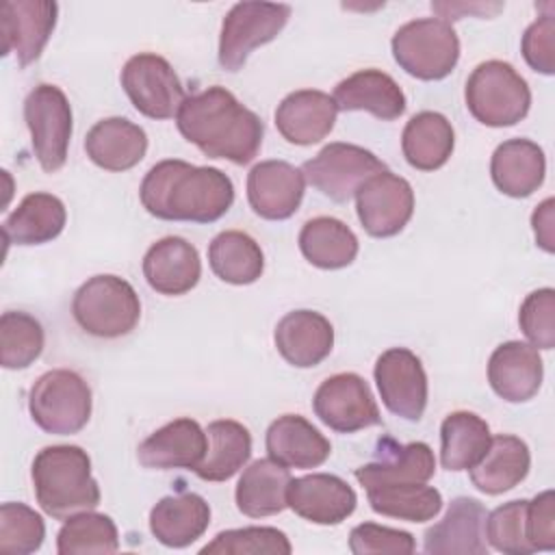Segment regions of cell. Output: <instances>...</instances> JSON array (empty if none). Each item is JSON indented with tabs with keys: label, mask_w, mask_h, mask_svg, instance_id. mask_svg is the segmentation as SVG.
Listing matches in <instances>:
<instances>
[{
	"label": "cell",
	"mask_w": 555,
	"mask_h": 555,
	"mask_svg": "<svg viewBox=\"0 0 555 555\" xmlns=\"http://www.w3.org/2000/svg\"><path fill=\"white\" fill-rule=\"evenodd\" d=\"M85 152L100 169L126 171L143 160L147 134L139 124L126 117H106L87 132Z\"/></svg>",
	"instance_id": "26"
},
{
	"label": "cell",
	"mask_w": 555,
	"mask_h": 555,
	"mask_svg": "<svg viewBox=\"0 0 555 555\" xmlns=\"http://www.w3.org/2000/svg\"><path fill=\"white\" fill-rule=\"evenodd\" d=\"M375 514L408 522H425L442 509V494L427 483H379L366 488Z\"/></svg>",
	"instance_id": "38"
},
{
	"label": "cell",
	"mask_w": 555,
	"mask_h": 555,
	"mask_svg": "<svg viewBox=\"0 0 555 555\" xmlns=\"http://www.w3.org/2000/svg\"><path fill=\"white\" fill-rule=\"evenodd\" d=\"M67 221L65 204L52 193H28L4 219L2 234L13 245H43L54 241Z\"/></svg>",
	"instance_id": "32"
},
{
	"label": "cell",
	"mask_w": 555,
	"mask_h": 555,
	"mask_svg": "<svg viewBox=\"0 0 555 555\" xmlns=\"http://www.w3.org/2000/svg\"><path fill=\"white\" fill-rule=\"evenodd\" d=\"M267 453L286 468H317L330 453V440L304 416L282 414L267 429Z\"/></svg>",
	"instance_id": "27"
},
{
	"label": "cell",
	"mask_w": 555,
	"mask_h": 555,
	"mask_svg": "<svg viewBox=\"0 0 555 555\" xmlns=\"http://www.w3.org/2000/svg\"><path fill=\"white\" fill-rule=\"evenodd\" d=\"M33 488L39 507L65 520L100 505V486L91 475V457L76 444L43 447L33 460Z\"/></svg>",
	"instance_id": "3"
},
{
	"label": "cell",
	"mask_w": 555,
	"mask_h": 555,
	"mask_svg": "<svg viewBox=\"0 0 555 555\" xmlns=\"http://www.w3.org/2000/svg\"><path fill=\"white\" fill-rule=\"evenodd\" d=\"M46 538L43 518L24 503H2L0 507V551L28 555L41 548Z\"/></svg>",
	"instance_id": "42"
},
{
	"label": "cell",
	"mask_w": 555,
	"mask_h": 555,
	"mask_svg": "<svg viewBox=\"0 0 555 555\" xmlns=\"http://www.w3.org/2000/svg\"><path fill=\"white\" fill-rule=\"evenodd\" d=\"M59 4L50 0H7L0 7L2 54H13L20 67L35 63L56 26Z\"/></svg>",
	"instance_id": "15"
},
{
	"label": "cell",
	"mask_w": 555,
	"mask_h": 555,
	"mask_svg": "<svg viewBox=\"0 0 555 555\" xmlns=\"http://www.w3.org/2000/svg\"><path fill=\"white\" fill-rule=\"evenodd\" d=\"M91 388L69 369L37 377L28 392V412L39 429L54 436L78 434L91 418Z\"/></svg>",
	"instance_id": "7"
},
{
	"label": "cell",
	"mask_w": 555,
	"mask_h": 555,
	"mask_svg": "<svg viewBox=\"0 0 555 555\" xmlns=\"http://www.w3.org/2000/svg\"><path fill=\"white\" fill-rule=\"evenodd\" d=\"M143 278L152 291L178 297L197 286L202 278V260L182 236H165L150 245L143 256Z\"/></svg>",
	"instance_id": "23"
},
{
	"label": "cell",
	"mask_w": 555,
	"mask_h": 555,
	"mask_svg": "<svg viewBox=\"0 0 555 555\" xmlns=\"http://www.w3.org/2000/svg\"><path fill=\"white\" fill-rule=\"evenodd\" d=\"M555 202L553 197H546L542 204L535 206L533 215H531V225H533V234H535V243L538 247H542L546 254L555 251Z\"/></svg>",
	"instance_id": "48"
},
{
	"label": "cell",
	"mask_w": 555,
	"mask_h": 555,
	"mask_svg": "<svg viewBox=\"0 0 555 555\" xmlns=\"http://www.w3.org/2000/svg\"><path fill=\"white\" fill-rule=\"evenodd\" d=\"M208 449L206 429L193 418H176L150 434L137 449V457L145 468L195 470Z\"/></svg>",
	"instance_id": "19"
},
{
	"label": "cell",
	"mask_w": 555,
	"mask_h": 555,
	"mask_svg": "<svg viewBox=\"0 0 555 555\" xmlns=\"http://www.w3.org/2000/svg\"><path fill=\"white\" fill-rule=\"evenodd\" d=\"M455 132L451 121L436 111H421L410 117L401 134V150L410 167L418 171L440 169L453 154Z\"/></svg>",
	"instance_id": "33"
},
{
	"label": "cell",
	"mask_w": 555,
	"mask_h": 555,
	"mask_svg": "<svg viewBox=\"0 0 555 555\" xmlns=\"http://www.w3.org/2000/svg\"><path fill=\"white\" fill-rule=\"evenodd\" d=\"M24 121L41 169L48 173L59 171L67 160L72 139V106L67 95L56 85H37L24 100Z\"/></svg>",
	"instance_id": "9"
},
{
	"label": "cell",
	"mask_w": 555,
	"mask_h": 555,
	"mask_svg": "<svg viewBox=\"0 0 555 555\" xmlns=\"http://www.w3.org/2000/svg\"><path fill=\"white\" fill-rule=\"evenodd\" d=\"M546 158L538 143L529 139H507L496 145L490 160L494 186L509 197H529L544 182Z\"/></svg>",
	"instance_id": "29"
},
{
	"label": "cell",
	"mask_w": 555,
	"mask_h": 555,
	"mask_svg": "<svg viewBox=\"0 0 555 555\" xmlns=\"http://www.w3.org/2000/svg\"><path fill=\"white\" fill-rule=\"evenodd\" d=\"M390 48L399 67L418 80H442L460 61V39L440 17H418L399 26Z\"/></svg>",
	"instance_id": "6"
},
{
	"label": "cell",
	"mask_w": 555,
	"mask_h": 555,
	"mask_svg": "<svg viewBox=\"0 0 555 555\" xmlns=\"http://www.w3.org/2000/svg\"><path fill=\"white\" fill-rule=\"evenodd\" d=\"M299 249L304 258L319 269L349 267L360 249L353 230L336 217L308 219L299 232Z\"/></svg>",
	"instance_id": "34"
},
{
	"label": "cell",
	"mask_w": 555,
	"mask_h": 555,
	"mask_svg": "<svg viewBox=\"0 0 555 555\" xmlns=\"http://www.w3.org/2000/svg\"><path fill=\"white\" fill-rule=\"evenodd\" d=\"M312 408L319 421L338 434H353L382 423L373 392L358 373H336L323 379Z\"/></svg>",
	"instance_id": "12"
},
{
	"label": "cell",
	"mask_w": 555,
	"mask_h": 555,
	"mask_svg": "<svg viewBox=\"0 0 555 555\" xmlns=\"http://www.w3.org/2000/svg\"><path fill=\"white\" fill-rule=\"evenodd\" d=\"M304 191V171L286 160H262L247 173V202L258 217L269 221L293 217Z\"/></svg>",
	"instance_id": "16"
},
{
	"label": "cell",
	"mask_w": 555,
	"mask_h": 555,
	"mask_svg": "<svg viewBox=\"0 0 555 555\" xmlns=\"http://www.w3.org/2000/svg\"><path fill=\"white\" fill-rule=\"evenodd\" d=\"M386 163L373 152L353 143H330L304 163V178L332 202H349L356 191L375 173L386 171Z\"/></svg>",
	"instance_id": "11"
},
{
	"label": "cell",
	"mask_w": 555,
	"mask_h": 555,
	"mask_svg": "<svg viewBox=\"0 0 555 555\" xmlns=\"http://www.w3.org/2000/svg\"><path fill=\"white\" fill-rule=\"evenodd\" d=\"M291 479L288 468L271 457L251 462L243 470L234 490L238 512L249 518H264L284 512L288 507L286 490Z\"/></svg>",
	"instance_id": "31"
},
{
	"label": "cell",
	"mask_w": 555,
	"mask_h": 555,
	"mask_svg": "<svg viewBox=\"0 0 555 555\" xmlns=\"http://www.w3.org/2000/svg\"><path fill=\"white\" fill-rule=\"evenodd\" d=\"M486 507L473 496H455L440 522L425 531L423 551L429 555H483Z\"/></svg>",
	"instance_id": "18"
},
{
	"label": "cell",
	"mask_w": 555,
	"mask_h": 555,
	"mask_svg": "<svg viewBox=\"0 0 555 555\" xmlns=\"http://www.w3.org/2000/svg\"><path fill=\"white\" fill-rule=\"evenodd\" d=\"M356 212L366 234L375 238L395 236L412 219V184L388 169L379 171L356 191Z\"/></svg>",
	"instance_id": "13"
},
{
	"label": "cell",
	"mask_w": 555,
	"mask_h": 555,
	"mask_svg": "<svg viewBox=\"0 0 555 555\" xmlns=\"http://www.w3.org/2000/svg\"><path fill=\"white\" fill-rule=\"evenodd\" d=\"M119 548V533L111 516L98 512H78L65 518L59 535L56 551L61 555H89L115 553Z\"/></svg>",
	"instance_id": "39"
},
{
	"label": "cell",
	"mask_w": 555,
	"mask_h": 555,
	"mask_svg": "<svg viewBox=\"0 0 555 555\" xmlns=\"http://www.w3.org/2000/svg\"><path fill=\"white\" fill-rule=\"evenodd\" d=\"M527 499H516L499 505L486 516V538L492 548L507 555L533 553L527 542Z\"/></svg>",
	"instance_id": "43"
},
{
	"label": "cell",
	"mask_w": 555,
	"mask_h": 555,
	"mask_svg": "<svg viewBox=\"0 0 555 555\" xmlns=\"http://www.w3.org/2000/svg\"><path fill=\"white\" fill-rule=\"evenodd\" d=\"M291 7L280 2H236L221 22L219 65L238 72L247 56L273 41L286 26Z\"/></svg>",
	"instance_id": "8"
},
{
	"label": "cell",
	"mask_w": 555,
	"mask_h": 555,
	"mask_svg": "<svg viewBox=\"0 0 555 555\" xmlns=\"http://www.w3.org/2000/svg\"><path fill=\"white\" fill-rule=\"evenodd\" d=\"M210 525V505L195 492H180L163 496L150 509L152 535L169 546L184 548L193 544Z\"/></svg>",
	"instance_id": "28"
},
{
	"label": "cell",
	"mask_w": 555,
	"mask_h": 555,
	"mask_svg": "<svg viewBox=\"0 0 555 555\" xmlns=\"http://www.w3.org/2000/svg\"><path fill=\"white\" fill-rule=\"evenodd\" d=\"M286 503L304 520L314 525H340L353 514L358 496L338 475L312 473L291 479Z\"/></svg>",
	"instance_id": "17"
},
{
	"label": "cell",
	"mask_w": 555,
	"mask_h": 555,
	"mask_svg": "<svg viewBox=\"0 0 555 555\" xmlns=\"http://www.w3.org/2000/svg\"><path fill=\"white\" fill-rule=\"evenodd\" d=\"M527 542L531 551H553L555 548V494L544 490L527 501Z\"/></svg>",
	"instance_id": "47"
},
{
	"label": "cell",
	"mask_w": 555,
	"mask_h": 555,
	"mask_svg": "<svg viewBox=\"0 0 555 555\" xmlns=\"http://www.w3.org/2000/svg\"><path fill=\"white\" fill-rule=\"evenodd\" d=\"M291 551L286 533L275 527L228 529L202 548L204 555H288Z\"/></svg>",
	"instance_id": "41"
},
{
	"label": "cell",
	"mask_w": 555,
	"mask_h": 555,
	"mask_svg": "<svg viewBox=\"0 0 555 555\" xmlns=\"http://www.w3.org/2000/svg\"><path fill=\"white\" fill-rule=\"evenodd\" d=\"M336 115L338 108L330 93L299 89L278 104L275 128L293 145H312L332 132Z\"/></svg>",
	"instance_id": "22"
},
{
	"label": "cell",
	"mask_w": 555,
	"mask_h": 555,
	"mask_svg": "<svg viewBox=\"0 0 555 555\" xmlns=\"http://www.w3.org/2000/svg\"><path fill=\"white\" fill-rule=\"evenodd\" d=\"M41 323L22 310H7L0 317V362L9 371L30 366L43 351Z\"/></svg>",
	"instance_id": "40"
},
{
	"label": "cell",
	"mask_w": 555,
	"mask_h": 555,
	"mask_svg": "<svg viewBox=\"0 0 555 555\" xmlns=\"http://www.w3.org/2000/svg\"><path fill=\"white\" fill-rule=\"evenodd\" d=\"M349 548L356 555H373V553L408 555V553H414L416 542L408 531L384 527L377 522H362L351 529Z\"/></svg>",
	"instance_id": "45"
},
{
	"label": "cell",
	"mask_w": 555,
	"mask_h": 555,
	"mask_svg": "<svg viewBox=\"0 0 555 555\" xmlns=\"http://www.w3.org/2000/svg\"><path fill=\"white\" fill-rule=\"evenodd\" d=\"M208 262L221 282L234 286L254 284L264 271L260 245L241 230L219 232L208 245Z\"/></svg>",
	"instance_id": "37"
},
{
	"label": "cell",
	"mask_w": 555,
	"mask_h": 555,
	"mask_svg": "<svg viewBox=\"0 0 555 555\" xmlns=\"http://www.w3.org/2000/svg\"><path fill=\"white\" fill-rule=\"evenodd\" d=\"M382 403L405 421H421L427 408V373L405 347L386 349L373 369Z\"/></svg>",
	"instance_id": "14"
},
{
	"label": "cell",
	"mask_w": 555,
	"mask_h": 555,
	"mask_svg": "<svg viewBox=\"0 0 555 555\" xmlns=\"http://www.w3.org/2000/svg\"><path fill=\"white\" fill-rule=\"evenodd\" d=\"M143 208L165 221L212 223L234 204V184L217 167H197L180 158L156 163L139 186Z\"/></svg>",
	"instance_id": "2"
},
{
	"label": "cell",
	"mask_w": 555,
	"mask_h": 555,
	"mask_svg": "<svg viewBox=\"0 0 555 555\" xmlns=\"http://www.w3.org/2000/svg\"><path fill=\"white\" fill-rule=\"evenodd\" d=\"M431 9L440 13V20L453 22L460 20L464 13H475V15H490L499 13L503 4H466V2H431Z\"/></svg>",
	"instance_id": "49"
},
{
	"label": "cell",
	"mask_w": 555,
	"mask_h": 555,
	"mask_svg": "<svg viewBox=\"0 0 555 555\" xmlns=\"http://www.w3.org/2000/svg\"><path fill=\"white\" fill-rule=\"evenodd\" d=\"M273 340L288 364L310 369L332 353L334 327L317 310H293L278 321Z\"/></svg>",
	"instance_id": "24"
},
{
	"label": "cell",
	"mask_w": 555,
	"mask_h": 555,
	"mask_svg": "<svg viewBox=\"0 0 555 555\" xmlns=\"http://www.w3.org/2000/svg\"><path fill=\"white\" fill-rule=\"evenodd\" d=\"M544 377V364L538 349L529 343H501L488 360V382L492 390L509 403L529 401L538 395Z\"/></svg>",
	"instance_id": "21"
},
{
	"label": "cell",
	"mask_w": 555,
	"mask_h": 555,
	"mask_svg": "<svg viewBox=\"0 0 555 555\" xmlns=\"http://www.w3.org/2000/svg\"><path fill=\"white\" fill-rule=\"evenodd\" d=\"M518 325L535 349L555 347V291L538 288L525 297L518 312Z\"/></svg>",
	"instance_id": "44"
},
{
	"label": "cell",
	"mask_w": 555,
	"mask_h": 555,
	"mask_svg": "<svg viewBox=\"0 0 555 555\" xmlns=\"http://www.w3.org/2000/svg\"><path fill=\"white\" fill-rule=\"evenodd\" d=\"M208 449L195 475L204 481H228L234 477L251 455L249 429L232 418L212 421L206 427Z\"/></svg>",
	"instance_id": "35"
},
{
	"label": "cell",
	"mask_w": 555,
	"mask_h": 555,
	"mask_svg": "<svg viewBox=\"0 0 555 555\" xmlns=\"http://www.w3.org/2000/svg\"><path fill=\"white\" fill-rule=\"evenodd\" d=\"M434 473L436 457L429 444H397L392 438H382L377 444V457L358 466L353 475L366 490L379 483H427Z\"/></svg>",
	"instance_id": "20"
},
{
	"label": "cell",
	"mask_w": 555,
	"mask_h": 555,
	"mask_svg": "<svg viewBox=\"0 0 555 555\" xmlns=\"http://www.w3.org/2000/svg\"><path fill=\"white\" fill-rule=\"evenodd\" d=\"M74 321L95 338L130 334L141 319V301L130 282L113 273L89 278L72 299Z\"/></svg>",
	"instance_id": "4"
},
{
	"label": "cell",
	"mask_w": 555,
	"mask_h": 555,
	"mask_svg": "<svg viewBox=\"0 0 555 555\" xmlns=\"http://www.w3.org/2000/svg\"><path fill=\"white\" fill-rule=\"evenodd\" d=\"M338 111H366L377 119L392 121L405 113V93L382 69H358L334 89Z\"/></svg>",
	"instance_id": "25"
},
{
	"label": "cell",
	"mask_w": 555,
	"mask_h": 555,
	"mask_svg": "<svg viewBox=\"0 0 555 555\" xmlns=\"http://www.w3.org/2000/svg\"><path fill=\"white\" fill-rule=\"evenodd\" d=\"M522 56L533 72L544 76L555 74V20L553 13L540 15L531 22L520 41Z\"/></svg>",
	"instance_id": "46"
},
{
	"label": "cell",
	"mask_w": 555,
	"mask_h": 555,
	"mask_svg": "<svg viewBox=\"0 0 555 555\" xmlns=\"http://www.w3.org/2000/svg\"><path fill=\"white\" fill-rule=\"evenodd\" d=\"M176 126L202 154L234 165L251 163L264 137L262 119L219 85L186 95L176 115Z\"/></svg>",
	"instance_id": "1"
},
{
	"label": "cell",
	"mask_w": 555,
	"mask_h": 555,
	"mask_svg": "<svg viewBox=\"0 0 555 555\" xmlns=\"http://www.w3.org/2000/svg\"><path fill=\"white\" fill-rule=\"evenodd\" d=\"M468 113L483 126L503 128L514 126L527 117L531 106V91L527 80L505 61L479 63L464 89Z\"/></svg>",
	"instance_id": "5"
},
{
	"label": "cell",
	"mask_w": 555,
	"mask_h": 555,
	"mask_svg": "<svg viewBox=\"0 0 555 555\" xmlns=\"http://www.w3.org/2000/svg\"><path fill=\"white\" fill-rule=\"evenodd\" d=\"M531 453L525 440L512 434L490 438L483 457L468 468L473 486L483 494H503L516 488L529 473Z\"/></svg>",
	"instance_id": "30"
},
{
	"label": "cell",
	"mask_w": 555,
	"mask_h": 555,
	"mask_svg": "<svg viewBox=\"0 0 555 555\" xmlns=\"http://www.w3.org/2000/svg\"><path fill=\"white\" fill-rule=\"evenodd\" d=\"M488 423L468 410L451 412L440 425V464L447 470H468L490 444Z\"/></svg>",
	"instance_id": "36"
},
{
	"label": "cell",
	"mask_w": 555,
	"mask_h": 555,
	"mask_svg": "<svg viewBox=\"0 0 555 555\" xmlns=\"http://www.w3.org/2000/svg\"><path fill=\"white\" fill-rule=\"evenodd\" d=\"M121 87L132 106L150 119H171L186 100L171 63L154 52H139L121 67Z\"/></svg>",
	"instance_id": "10"
}]
</instances>
